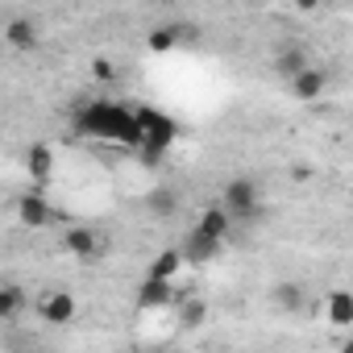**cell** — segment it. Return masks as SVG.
<instances>
[{"mask_svg":"<svg viewBox=\"0 0 353 353\" xmlns=\"http://www.w3.org/2000/svg\"><path fill=\"white\" fill-rule=\"evenodd\" d=\"M75 133H83L92 141L121 145V150H137L141 145V129H137L133 108L129 104H117V100H88V104H79Z\"/></svg>","mask_w":353,"mask_h":353,"instance_id":"cell-1","label":"cell"},{"mask_svg":"<svg viewBox=\"0 0 353 353\" xmlns=\"http://www.w3.org/2000/svg\"><path fill=\"white\" fill-rule=\"evenodd\" d=\"M133 117H137V129H141V145H137V154L154 166V162H162V154L179 141V121H174L170 112H162V108H150V104H141V108H133Z\"/></svg>","mask_w":353,"mask_h":353,"instance_id":"cell-2","label":"cell"},{"mask_svg":"<svg viewBox=\"0 0 353 353\" xmlns=\"http://www.w3.org/2000/svg\"><path fill=\"white\" fill-rule=\"evenodd\" d=\"M221 208L229 212L233 225H245V221H254L262 212V188L254 179H245V174H237V179H229L225 192H221Z\"/></svg>","mask_w":353,"mask_h":353,"instance_id":"cell-3","label":"cell"},{"mask_svg":"<svg viewBox=\"0 0 353 353\" xmlns=\"http://www.w3.org/2000/svg\"><path fill=\"white\" fill-rule=\"evenodd\" d=\"M38 312H42V320H46V324L63 328V324H71V320H75L79 303H75V295H71V291H46V295L38 299Z\"/></svg>","mask_w":353,"mask_h":353,"instance_id":"cell-4","label":"cell"},{"mask_svg":"<svg viewBox=\"0 0 353 353\" xmlns=\"http://www.w3.org/2000/svg\"><path fill=\"white\" fill-rule=\"evenodd\" d=\"M17 221L26 229H46V225H54V208H50V200L42 192H26L17 200Z\"/></svg>","mask_w":353,"mask_h":353,"instance_id":"cell-5","label":"cell"},{"mask_svg":"<svg viewBox=\"0 0 353 353\" xmlns=\"http://www.w3.org/2000/svg\"><path fill=\"white\" fill-rule=\"evenodd\" d=\"M174 250H179V258H183V266H208V262H216L221 258V241H208V237H200L196 229L183 237V245H174Z\"/></svg>","mask_w":353,"mask_h":353,"instance_id":"cell-6","label":"cell"},{"mask_svg":"<svg viewBox=\"0 0 353 353\" xmlns=\"http://www.w3.org/2000/svg\"><path fill=\"white\" fill-rule=\"evenodd\" d=\"M26 174H30L38 188H46V183L54 179V145L34 141V145L26 150Z\"/></svg>","mask_w":353,"mask_h":353,"instance_id":"cell-7","label":"cell"},{"mask_svg":"<svg viewBox=\"0 0 353 353\" xmlns=\"http://www.w3.org/2000/svg\"><path fill=\"white\" fill-rule=\"evenodd\" d=\"M324 88H328V71H324V67H312V63L291 79V96H295V100H303V104L320 100V96H324Z\"/></svg>","mask_w":353,"mask_h":353,"instance_id":"cell-8","label":"cell"},{"mask_svg":"<svg viewBox=\"0 0 353 353\" xmlns=\"http://www.w3.org/2000/svg\"><path fill=\"white\" fill-rule=\"evenodd\" d=\"M0 38H5L13 50H21V54H30L42 38H38V26L30 21V17H9L5 26H0Z\"/></svg>","mask_w":353,"mask_h":353,"instance_id":"cell-9","label":"cell"},{"mask_svg":"<svg viewBox=\"0 0 353 353\" xmlns=\"http://www.w3.org/2000/svg\"><path fill=\"white\" fill-rule=\"evenodd\" d=\"M170 303H179V295H174V283L141 279V287H137V307H141V312H158V307H170Z\"/></svg>","mask_w":353,"mask_h":353,"instance_id":"cell-10","label":"cell"},{"mask_svg":"<svg viewBox=\"0 0 353 353\" xmlns=\"http://www.w3.org/2000/svg\"><path fill=\"white\" fill-rule=\"evenodd\" d=\"M196 233L200 237H208V241H229L233 237V221H229V212L221 208V204H212V208H204L200 212V221H196Z\"/></svg>","mask_w":353,"mask_h":353,"instance_id":"cell-11","label":"cell"},{"mask_svg":"<svg viewBox=\"0 0 353 353\" xmlns=\"http://www.w3.org/2000/svg\"><path fill=\"white\" fill-rule=\"evenodd\" d=\"M63 245H67L75 258L92 262V258L100 254V233H96V229H88V225H67V229H63Z\"/></svg>","mask_w":353,"mask_h":353,"instance_id":"cell-12","label":"cell"},{"mask_svg":"<svg viewBox=\"0 0 353 353\" xmlns=\"http://www.w3.org/2000/svg\"><path fill=\"white\" fill-rule=\"evenodd\" d=\"M145 208H150V216H154V221H170L174 212H179V196H174V188L158 183V188H150Z\"/></svg>","mask_w":353,"mask_h":353,"instance_id":"cell-13","label":"cell"},{"mask_svg":"<svg viewBox=\"0 0 353 353\" xmlns=\"http://www.w3.org/2000/svg\"><path fill=\"white\" fill-rule=\"evenodd\" d=\"M183 270V258H179V250H162V254H154L150 258V266H145V279H158V283H170L174 274Z\"/></svg>","mask_w":353,"mask_h":353,"instance_id":"cell-14","label":"cell"},{"mask_svg":"<svg viewBox=\"0 0 353 353\" xmlns=\"http://www.w3.org/2000/svg\"><path fill=\"white\" fill-rule=\"evenodd\" d=\"M26 303H30L26 287H17V283H5V287H0V320H17V316L26 312Z\"/></svg>","mask_w":353,"mask_h":353,"instance_id":"cell-15","label":"cell"},{"mask_svg":"<svg viewBox=\"0 0 353 353\" xmlns=\"http://www.w3.org/2000/svg\"><path fill=\"white\" fill-rule=\"evenodd\" d=\"M324 312H328V324H332V328H349V324H353V295H349V291H332Z\"/></svg>","mask_w":353,"mask_h":353,"instance_id":"cell-16","label":"cell"},{"mask_svg":"<svg viewBox=\"0 0 353 353\" xmlns=\"http://www.w3.org/2000/svg\"><path fill=\"white\" fill-rule=\"evenodd\" d=\"M192 38V30H183V26H158L150 38H145V46H150V54H166V50H174V42L179 38Z\"/></svg>","mask_w":353,"mask_h":353,"instance_id":"cell-17","label":"cell"},{"mask_svg":"<svg viewBox=\"0 0 353 353\" xmlns=\"http://www.w3.org/2000/svg\"><path fill=\"white\" fill-rule=\"evenodd\" d=\"M274 303H279L283 312H299V307H303V287H299V283H279V287H274Z\"/></svg>","mask_w":353,"mask_h":353,"instance_id":"cell-18","label":"cell"},{"mask_svg":"<svg viewBox=\"0 0 353 353\" xmlns=\"http://www.w3.org/2000/svg\"><path fill=\"white\" fill-rule=\"evenodd\" d=\"M204 316H208L204 299H188V303H183V312H179V332H196V328L204 324Z\"/></svg>","mask_w":353,"mask_h":353,"instance_id":"cell-19","label":"cell"},{"mask_svg":"<svg viewBox=\"0 0 353 353\" xmlns=\"http://www.w3.org/2000/svg\"><path fill=\"white\" fill-rule=\"evenodd\" d=\"M274 67H279V75H283V79L291 83V79H295V75H299V71L307 67V54H303V50H283Z\"/></svg>","mask_w":353,"mask_h":353,"instance_id":"cell-20","label":"cell"},{"mask_svg":"<svg viewBox=\"0 0 353 353\" xmlns=\"http://www.w3.org/2000/svg\"><path fill=\"white\" fill-rule=\"evenodd\" d=\"M92 79H100V83H112V79H117V67H112L108 59H96V63H92Z\"/></svg>","mask_w":353,"mask_h":353,"instance_id":"cell-21","label":"cell"}]
</instances>
